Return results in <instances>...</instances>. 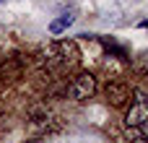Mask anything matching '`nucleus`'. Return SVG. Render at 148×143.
Here are the masks:
<instances>
[{
  "instance_id": "nucleus-1",
  "label": "nucleus",
  "mask_w": 148,
  "mask_h": 143,
  "mask_svg": "<svg viewBox=\"0 0 148 143\" xmlns=\"http://www.w3.org/2000/svg\"><path fill=\"white\" fill-rule=\"evenodd\" d=\"M94 91H96V78H94L91 73H78V76L73 78V83L68 86V94H70V99H75V102H83V99L94 96Z\"/></svg>"
},
{
  "instance_id": "nucleus-2",
  "label": "nucleus",
  "mask_w": 148,
  "mask_h": 143,
  "mask_svg": "<svg viewBox=\"0 0 148 143\" xmlns=\"http://www.w3.org/2000/svg\"><path fill=\"white\" fill-rule=\"evenodd\" d=\"M146 117H148V99L143 94H138V96L130 102V109L125 112V125H127V128H138Z\"/></svg>"
},
{
  "instance_id": "nucleus-3",
  "label": "nucleus",
  "mask_w": 148,
  "mask_h": 143,
  "mask_svg": "<svg viewBox=\"0 0 148 143\" xmlns=\"http://www.w3.org/2000/svg\"><path fill=\"white\" fill-rule=\"evenodd\" d=\"M107 99H109L114 107H120V104H125V102L130 99V89L122 86V83H109V86H107Z\"/></svg>"
},
{
  "instance_id": "nucleus-5",
  "label": "nucleus",
  "mask_w": 148,
  "mask_h": 143,
  "mask_svg": "<svg viewBox=\"0 0 148 143\" xmlns=\"http://www.w3.org/2000/svg\"><path fill=\"white\" fill-rule=\"evenodd\" d=\"M138 128H140V133H143V138H148V117L143 120V122H140V125H138Z\"/></svg>"
},
{
  "instance_id": "nucleus-6",
  "label": "nucleus",
  "mask_w": 148,
  "mask_h": 143,
  "mask_svg": "<svg viewBox=\"0 0 148 143\" xmlns=\"http://www.w3.org/2000/svg\"><path fill=\"white\" fill-rule=\"evenodd\" d=\"M3 3H8V0H0V5H3Z\"/></svg>"
},
{
  "instance_id": "nucleus-4",
  "label": "nucleus",
  "mask_w": 148,
  "mask_h": 143,
  "mask_svg": "<svg viewBox=\"0 0 148 143\" xmlns=\"http://www.w3.org/2000/svg\"><path fill=\"white\" fill-rule=\"evenodd\" d=\"M73 21H75V16H70V13H65V16H60V18H55V21H49V34L60 36L62 31H68V26H73Z\"/></svg>"
}]
</instances>
